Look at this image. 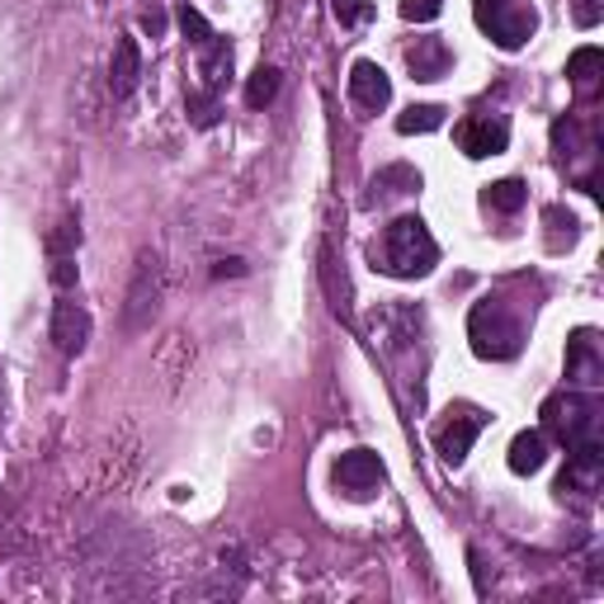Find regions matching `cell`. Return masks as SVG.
I'll list each match as a JSON object with an SVG mask.
<instances>
[{"label": "cell", "instance_id": "obj_3", "mask_svg": "<svg viewBox=\"0 0 604 604\" xmlns=\"http://www.w3.org/2000/svg\"><path fill=\"white\" fill-rule=\"evenodd\" d=\"M543 430L562 449H576L585 440H600V401L591 392H552L543 401Z\"/></svg>", "mask_w": 604, "mask_h": 604}, {"label": "cell", "instance_id": "obj_31", "mask_svg": "<svg viewBox=\"0 0 604 604\" xmlns=\"http://www.w3.org/2000/svg\"><path fill=\"white\" fill-rule=\"evenodd\" d=\"M142 29L151 33V39H161V33H165V14H161V10H147V14H142Z\"/></svg>", "mask_w": 604, "mask_h": 604}, {"label": "cell", "instance_id": "obj_21", "mask_svg": "<svg viewBox=\"0 0 604 604\" xmlns=\"http://www.w3.org/2000/svg\"><path fill=\"white\" fill-rule=\"evenodd\" d=\"M543 223L552 227V231H548V250H558V256H562L567 246H576V237H581V223H576V217L567 213V208L552 204V208L543 213Z\"/></svg>", "mask_w": 604, "mask_h": 604}, {"label": "cell", "instance_id": "obj_4", "mask_svg": "<svg viewBox=\"0 0 604 604\" xmlns=\"http://www.w3.org/2000/svg\"><path fill=\"white\" fill-rule=\"evenodd\" d=\"M473 20L496 47L519 53L539 29V10H533V0H473Z\"/></svg>", "mask_w": 604, "mask_h": 604}, {"label": "cell", "instance_id": "obj_28", "mask_svg": "<svg viewBox=\"0 0 604 604\" xmlns=\"http://www.w3.org/2000/svg\"><path fill=\"white\" fill-rule=\"evenodd\" d=\"M440 10H444V0H401V20L407 24H430V20H440Z\"/></svg>", "mask_w": 604, "mask_h": 604}, {"label": "cell", "instance_id": "obj_27", "mask_svg": "<svg viewBox=\"0 0 604 604\" xmlns=\"http://www.w3.org/2000/svg\"><path fill=\"white\" fill-rule=\"evenodd\" d=\"M217 114H223V105H217L213 90H194V95H190V119H194V128H213Z\"/></svg>", "mask_w": 604, "mask_h": 604}, {"label": "cell", "instance_id": "obj_33", "mask_svg": "<svg viewBox=\"0 0 604 604\" xmlns=\"http://www.w3.org/2000/svg\"><path fill=\"white\" fill-rule=\"evenodd\" d=\"M213 274H217V279H227V274H231V279H237V274H246V265H241V260H223V265H217V270H213Z\"/></svg>", "mask_w": 604, "mask_h": 604}, {"label": "cell", "instance_id": "obj_22", "mask_svg": "<svg viewBox=\"0 0 604 604\" xmlns=\"http://www.w3.org/2000/svg\"><path fill=\"white\" fill-rule=\"evenodd\" d=\"M444 105H411L407 114H397V132L401 138H411V132H434L444 128Z\"/></svg>", "mask_w": 604, "mask_h": 604}, {"label": "cell", "instance_id": "obj_29", "mask_svg": "<svg viewBox=\"0 0 604 604\" xmlns=\"http://www.w3.org/2000/svg\"><path fill=\"white\" fill-rule=\"evenodd\" d=\"M331 10H335V20H341L345 29H355V24H364L368 14H374L364 0H331Z\"/></svg>", "mask_w": 604, "mask_h": 604}, {"label": "cell", "instance_id": "obj_9", "mask_svg": "<svg viewBox=\"0 0 604 604\" xmlns=\"http://www.w3.org/2000/svg\"><path fill=\"white\" fill-rule=\"evenodd\" d=\"M567 378L576 388H600L604 382V355H600V341L591 326L572 331V341H567Z\"/></svg>", "mask_w": 604, "mask_h": 604}, {"label": "cell", "instance_id": "obj_2", "mask_svg": "<svg viewBox=\"0 0 604 604\" xmlns=\"http://www.w3.org/2000/svg\"><path fill=\"white\" fill-rule=\"evenodd\" d=\"M467 341H473L477 359L506 364L525 349V316H519L506 298L486 293L473 302V312H467Z\"/></svg>", "mask_w": 604, "mask_h": 604}, {"label": "cell", "instance_id": "obj_6", "mask_svg": "<svg viewBox=\"0 0 604 604\" xmlns=\"http://www.w3.org/2000/svg\"><path fill=\"white\" fill-rule=\"evenodd\" d=\"M600 482H604V449H600V440H585L576 449H567V467L558 477V496H567V492L595 496Z\"/></svg>", "mask_w": 604, "mask_h": 604}, {"label": "cell", "instance_id": "obj_13", "mask_svg": "<svg viewBox=\"0 0 604 604\" xmlns=\"http://www.w3.org/2000/svg\"><path fill=\"white\" fill-rule=\"evenodd\" d=\"M138 76H142L138 39H119V43H114V62H109V90H114V99H128L132 90H138Z\"/></svg>", "mask_w": 604, "mask_h": 604}, {"label": "cell", "instance_id": "obj_16", "mask_svg": "<svg viewBox=\"0 0 604 604\" xmlns=\"http://www.w3.org/2000/svg\"><path fill=\"white\" fill-rule=\"evenodd\" d=\"M411 190H421V171H411V165H388V171H378V175H374V184H368V198H364V204L374 208V204H388V198L411 194Z\"/></svg>", "mask_w": 604, "mask_h": 604}, {"label": "cell", "instance_id": "obj_8", "mask_svg": "<svg viewBox=\"0 0 604 604\" xmlns=\"http://www.w3.org/2000/svg\"><path fill=\"white\" fill-rule=\"evenodd\" d=\"M349 99H355V109H364V114L388 109L392 105V76L382 72L378 62L359 57L355 66H349Z\"/></svg>", "mask_w": 604, "mask_h": 604}, {"label": "cell", "instance_id": "obj_5", "mask_svg": "<svg viewBox=\"0 0 604 604\" xmlns=\"http://www.w3.org/2000/svg\"><path fill=\"white\" fill-rule=\"evenodd\" d=\"M382 482H388V467H382L374 449H349L335 459V486H341L345 496L364 500V496H374Z\"/></svg>", "mask_w": 604, "mask_h": 604}, {"label": "cell", "instance_id": "obj_23", "mask_svg": "<svg viewBox=\"0 0 604 604\" xmlns=\"http://www.w3.org/2000/svg\"><path fill=\"white\" fill-rule=\"evenodd\" d=\"M525 180H496V184H486V208H496V213H519L525 208Z\"/></svg>", "mask_w": 604, "mask_h": 604}, {"label": "cell", "instance_id": "obj_20", "mask_svg": "<svg viewBox=\"0 0 604 604\" xmlns=\"http://www.w3.org/2000/svg\"><path fill=\"white\" fill-rule=\"evenodd\" d=\"M600 72H604V53H600V47H576L572 62H567V76H572V86H576L581 95L595 90Z\"/></svg>", "mask_w": 604, "mask_h": 604}, {"label": "cell", "instance_id": "obj_32", "mask_svg": "<svg viewBox=\"0 0 604 604\" xmlns=\"http://www.w3.org/2000/svg\"><path fill=\"white\" fill-rule=\"evenodd\" d=\"M467 562H473V576H477V591H486V567H482V552L473 548V552H467Z\"/></svg>", "mask_w": 604, "mask_h": 604}, {"label": "cell", "instance_id": "obj_26", "mask_svg": "<svg viewBox=\"0 0 604 604\" xmlns=\"http://www.w3.org/2000/svg\"><path fill=\"white\" fill-rule=\"evenodd\" d=\"M180 29H184V39H190L194 47H204V43H213V39H217V29H213V24H208L204 14L194 10V6H184V10H180Z\"/></svg>", "mask_w": 604, "mask_h": 604}, {"label": "cell", "instance_id": "obj_30", "mask_svg": "<svg viewBox=\"0 0 604 604\" xmlns=\"http://www.w3.org/2000/svg\"><path fill=\"white\" fill-rule=\"evenodd\" d=\"M576 24L581 29H595L600 24V0H576Z\"/></svg>", "mask_w": 604, "mask_h": 604}, {"label": "cell", "instance_id": "obj_1", "mask_svg": "<svg viewBox=\"0 0 604 604\" xmlns=\"http://www.w3.org/2000/svg\"><path fill=\"white\" fill-rule=\"evenodd\" d=\"M434 265H440V241L430 237V227L416 213L392 217L382 241L374 246V270L392 279H425Z\"/></svg>", "mask_w": 604, "mask_h": 604}, {"label": "cell", "instance_id": "obj_12", "mask_svg": "<svg viewBox=\"0 0 604 604\" xmlns=\"http://www.w3.org/2000/svg\"><path fill=\"white\" fill-rule=\"evenodd\" d=\"M407 66H411V76L416 80H444L449 76V66H453V53H449V43L444 39H416L407 47Z\"/></svg>", "mask_w": 604, "mask_h": 604}, {"label": "cell", "instance_id": "obj_17", "mask_svg": "<svg viewBox=\"0 0 604 604\" xmlns=\"http://www.w3.org/2000/svg\"><path fill=\"white\" fill-rule=\"evenodd\" d=\"M157 274V256H142L138 260V279H132V293H128V326H142L151 312H157V289L147 293V279Z\"/></svg>", "mask_w": 604, "mask_h": 604}, {"label": "cell", "instance_id": "obj_18", "mask_svg": "<svg viewBox=\"0 0 604 604\" xmlns=\"http://www.w3.org/2000/svg\"><path fill=\"white\" fill-rule=\"evenodd\" d=\"M552 151H558L562 165H572L576 157H595V142H581V123L572 114H562V119L552 123Z\"/></svg>", "mask_w": 604, "mask_h": 604}, {"label": "cell", "instance_id": "obj_19", "mask_svg": "<svg viewBox=\"0 0 604 604\" xmlns=\"http://www.w3.org/2000/svg\"><path fill=\"white\" fill-rule=\"evenodd\" d=\"M322 283H326V298H331L335 316H341V322H355V308H349V279H345V270L335 274V250L331 246H322Z\"/></svg>", "mask_w": 604, "mask_h": 604}, {"label": "cell", "instance_id": "obj_25", "mask_svg": "<svg viewBox=\"0 0 604 604\" xmlns=\"http://www.w3.org/2000/svg\"><path fill=\"white\" fill-rule=\"evenodd\" d=\"M76 246H80V223L76 217H66V223L47 237V260H62V256H76Z\"/></svg>", "mask_w": 604, "mask_h": 604}, {"label": "cell", "instance_id": "obj_15", "mask_svg": "<svg viewBox=\"0 0 604 604\" xmlns=\"http://www.w3.org/2000/svg\"><path fill=\"white\" fill-rule=\"evenodd\" d=\"M198 76H204V90L223 95L227 76H231V43L223 39V33H217L213 43H204V47H198Z\"/></svg>", "mask_w": 604, "mask_h": 604}, {"label": "cell", "instance_id": "obj_14", "mask_svg": "<svg viewBox=\"0 0 604 604\" xmlns=\"http://www.w3.org/2000/svg\"><path fill=\"white\" fill-rule=\"evenodd\" d=\"M506 463H510V473H519V477L539 473V467L548 463V434L543 430H519L515 440H510Z\"/></svg>", "mask_w": 604, "mask_h": 604}, {"label": "cell", "instance_id": "obj_24", "mask_svg": "<svg viewBox=\"0 0 604 604\" xmlns=\"http://www.w3.org/2000/svg\"><path fill=\"white\" fill-rule=\"evenodd\" d=\"M274 95H279V72H274V66H256L250 80H246V105L250 109H265Z\"/></svg>", "mask_w": 604, "mask_h": 604}, {"label": "cell", "instance_id": "obj_11", "mask_svg": "<svg viewBox=\"0 0 604 604\" xmlns=\"http://www.w3.org/2000/svg\"><path fill=\"white\" fill-rule=\"evenodd\" d=\"M47 335H53V345L62 349V355H80L90 341V312L76 308L72 298H62L53 308V326H47Z\"/></svg>", "mask_w": 604, "mask_h": 604}, {"label": "cell", "instance_id": "obj_7", "mask_svg": "<svg viewBox=\"0 0 604 604\" xmlns=\"http://www.w3.org/2000/svg\"><path fill=\"white\" fill-rule=\"evenodd\" d=\"M510 147V123L500 119V114H473L467 123H459V151L463 157H500V151Z\"/></svg>", "mask_w": 604, "mask_h": 604}, {"label": "cell", "instance_id": "obj_10", "mask_svg": "<svg viewBox=\"0 0 604 604\" xmlns=\"http://www.w3.org/2000/svg\"><path fill=\"white\" fill-rule=\"evenodd\" d=\"M482 425H486V416H477V411H459L453 421H444L440 430H434V449H440V459L459 467L467 453H473Z\"/></svg>", "mask_w": 604, "mask_h": 604}]
</instances>
